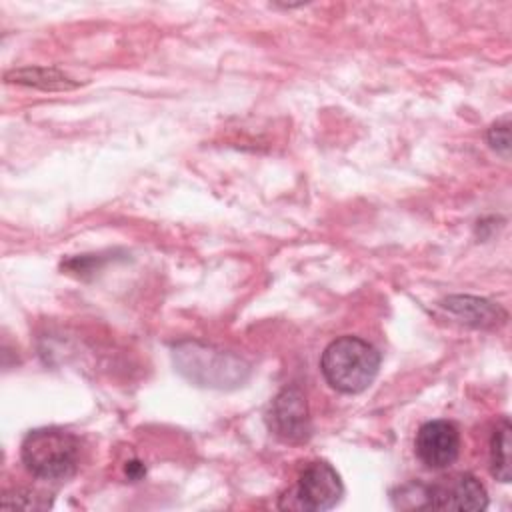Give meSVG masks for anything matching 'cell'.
<instances>
[{
	"label": "cell",
	"instance_id": "obj_1",
	"mask_svg": "<svg viewBox=\"0 0 512 512\" xmlns=\"http://www.w3.org/2000/svg\"><path fill=\"white\" fill-rule=\"evenodd\" d=\"M172 362L182 378L200 388L234 390L250 378V364L242 356L202 342L176 344Z\"/></svg>",
	"mask_w": 512,
	"mask_h": 512
},
{
	"label": "cell",
	"instance_id": "obj_2",
	"mask_svg": "<svg viewBox=\"0 0 512 512\" xmlns=\"http://www.w3.org/2000/svg\"><path fill=\"white\" fill-rule=\"evenodd\" d=\"M380 368V352L362 338L342 336L326 346L320 358V370L326 382L344 394L366 390Z\"/></svg>",
	"mask_w": 512,
	"mask_h": 512
},
{
	"label": "cell",
	"instance_id": "obj_3",
	"mask_svg": "<svg viewBox=\"0 0 512 512\" xmlns=\"http://www.w3.org/2000/svg\"><path fill=\"white\" fill-rule=\"evenodd\" d=\"M20 456L32 476L66 480L78 468L80 442L62 428H36L24 436Z\"/></svg>",
	"mask_w": 512,
	"mask_h": 512
},
{
	"label": "cell",
	"instance_id": "obj_4",
	"mask_svg": "<svg viewBox=\"0 0 512 512\" xmlns=\"http://www.w3.org/2000/svg\"><path fill=\"white\" fill-rule=\"evenodd\" d=\"M344 494L342 480L338 472L322 460L310 462L294 488H290L280 498V508L288 510H310V512H322L334 508Z\"/></svg>",
	"mask_w": 512,
	"mask_h": 512
},
{
	"label": "cell",
	"instance_id": "obj_5",
	"mask_svg": "<svg viewBox=\"0 0 512 512\" xmlns=\"http://www.w3.org/2000/svg\"><path fill=\"white\" fill-rule=\"evenodd\" d=\"M266 424L284 442H304L310 438L312 424L304 392L298 386H286L276 394L266 412Z\"/></svg>",
	"mask_w": 512,
	"mask_h": 512
},
{
	"label": "cell",
	"instance_id": "obj_6",
	"mask_svg": "<svg viewBox=\"0 0 512 512\" xmlns=\"http://www.w3.org/2000/svg\"><path fill=\"white\" fill-rule=\"evenodd\" d=\"M414 450L418 460L432 470L452 466L460 452L458 428L448 420H430L416 432Z\"/></svg>",
	"mask_w": 512,
	"mask_h": 512
},
{
	"label": "cell",
	"instance_id": "obj_7",
	"mask_svg": "<svg viewBox=\"0 0 512 512\" xmlns=\"http://www.w3.org/2000/svg\"><path fill=\"white\" fill-rule=\"evenodd\" d=\"M488 506V494L482 482L472 474H456L428 486V508L478 512Z\"/></svg>",
	"mask_w": 512,
	"mask_h": 512
},
{
	"label": "cell",
	"instance_id": "obj_8",
	"mask_svg": "<svg viewBox=\"0 0 512 512\" xmlns=\"http://www.w3.org/2000/svg\"><path fill=\"white\" fill-rule=\"evenodd\" d=\"M442 308L474 328H498L508 318L504 308L476 296H448L446 300H442Z\"/></svg>",
	"mask_w": 512,
	"mask_h": 512
},
{
	"label": "cell",
	"instance_id": "obj_9",
	"mask_svg": "<svg viewBox=\"0 0 512 512\" xmlns=\"http://www.w3.org/2000/svg\"><path fill=\"white\" fill-rule=\"evenodd\" d=\"M6 82L32 86L40 90H70L78 86L76 80L54 68H18L6 74Z\"/></svg>",
	"mask_w": 512,
	"mask_h": 512
},
{
	"label": "cell",
	"instance_id": "obj_10",
	"mask_svg": "<svg viewBox=\"0 0 512 512\" xmlns=\"http://www.w3.org/2000/svg\"><path fill=\"white\" fill-rule=\"evenodd\" d=\"M510 422L502 418L490 440L492 476L500 482H510Z\"/></svg>",
	"mask_w": 512,
	"mask_h": 512
},
{
	"label": "cell",
	"instance_id": "obj_11",
	"mask_svg": "<svg viewBox=\"0 0 512 512\" xmlns=\"http://www.w3.org/2000/svg\"><path fill=\"white\" fill-rule=\"evenodd\" d=\"M488 144L502 156L510 154V122L508 118L498 120L488 130Z\"/></svg>",
	"mask_w": 512,
	"mask_h": 512
},
{
	"label": "cell",
	"instance_id": "obj_12",
	"mask_svg": "<svg viewBox=\"0 0 512 512\" xmlns=\"http://www.w3.org/2000/svg\"><path fill=\"white\" fill-rule=\"evenodd\" d=\"M144 472H146V468L140 464V462H128L126 464V474L130 476V478H140V476H144Z\"/></svg>",
	"mask_w": 512,
	"mask_h": 512
}]
</instances>
